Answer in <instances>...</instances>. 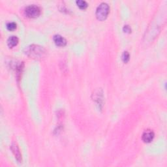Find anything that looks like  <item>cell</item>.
Masks as SVG:
<instances>
[{
    "label": "cell",
    "instance_id": "cell-8",
    "mask_svg": "<svg viewBox=\"0 0 167 167\" xmlns=\"http://www.w3.org/2000/svg\"><path fill=\"white\" fill-rule=\"evenodd\" d=\"M77 4L78 7L81 9H86L88 7V3L85 1H82V0H78V1H77Z\"/></svg>",
    "mask_w": 167,
    "mask_h": 167
},
{
    "label": "cell",
    "instance_id": "cell-9",
    "mask_svg": "<svg viewBox=\"0 0 167 167\" xmlns=\"http://www.w3.org/2000/svg\"><path fill=\"white\" fill-rule=\"evenodd\" d=\"M7 28L9 31H14L17 29V24L15 22H9L7 24Z\"/></svg>",
    "mask_w": 167,
    "mask_h": 167
},
{
    "label": "cell",
    "instance_id": "cell-6",
    "mask_svg": "<svg viewBox=\"0 0 167 167\" xmlns=\"http://www.w3.org/2000/svg\"><path fill=\"white\" fill-rule=\"evenodd\" d=\"M53 39L55 44L57 45L58 47H63L67 44V41L63 38L62 36H61L59 35H56L53 37Z\"/></svg>",
    "mask_w": 167,
    "mask_h": 167
},
{
    "label": "cell",
    "instance_id": "cell-1",
    "mask_svg": "<svg viewBox=\"0 0 167 167\" xmlns=\"http://www.w3.org/2000/svg\"><path fill=\"white\" fill-rule=\"evenodd\" d=\"M25 53L32 58H41L45 54V50L38 45H31L25 49Z\"/></svg>",
    "mask_w": 167,
    "mask_h": 167
},
{
    "label": "cell",
    "instance_id": "cell-3",
    "mask_svg": "<svg viewBox=\"0 0 167 167\" xmlns=\"http://www.w3.org/2000/svg\"><path fill=\"white\" fill-rule=\"evenodd\" d=\"M26 16L30 18H35L41 14V9L35 5H30L26 7L24 10Z\"/></svg>",
    "mask_w": 167,
    "mask_h": 167
},
{
    "label": "cell",
    "instance_id": "cell-7",
    "mask_svg": "<svg viewBox=\"0 0 167 167\" xmlns=\"http://www.w3.org/2000/svg\"><path fill=\"white\" fill-rule=\"evenodd\" d=\"M18 43V38L16 36H11L10 37L8 40H7V44L9 48H13L15 46H17Z\"/></svg>",
    "mask_w": 167,
    "mask_h": 167
},
{
    "label": "cell",
    "instance_id": "cell-10",
    "mask_svg": "<svg viewBox=\"0 0 167 167\" xmlns=\"http://www.w3.org/2000/svg\"><path fill=\"white\" fill-rule=\"evenodd\" d=\"M130 59V55L129 53L127 51H125L124 52V54L122 55V60L124 63H127Z\"/></svg>",
    "mask_w": 167,
    "mask_h": 167
},
{
    "label": "cell",
    "instance_id": "cell-5",
    "mask_svg": "<svg viewBox=\"0 0 167 167\" xmlns=\"http://www.w3.org/2000/svg\"><path fill=\"white\" fill-rule=\"evenodd\" d=\"M11 149L12 150L13 154L15 156V158L17 159L18 163H22V154L20 151V149L16 143L13 142L11 146Z\"/></svg>",
    "mask_w": 167,
    "mask_h": 167
},
{
    "label": "cell",
    "instance_id": "cell-2",
    "mask_svg": "<svg viewBox=\"0 0 167 167\" xmlns=\"http://www.w3.org/2000/svg\"><path fill=\"white\" fill-rule=\"evenodd\" d=\"M109 12V5L106 3H102L97 7L95 13L96 17L99 20L103 21L107 18Z\"/></svg>",
    "mask_w": 167,
    "mask_h": 167
},
{
    "label": "cell",
    "instance_id": "cell-11",
    "mask_svg": "<svg viewBox=\"0 0 167 167\" xmlns=\"http://www.w3.org/2000/svg\"><path fill=\"white\" fill-rule=\"evenodd\" d=\"M123 30H124V32L125 33H130L131 32V28H130L129 26H128V25H125L124 26V28H123Z\"/></svg>",
    "mask_w": 167,
    "mask_h": 167
},
{
    "label": "cell",
    "instance_id": "cell-4",
    "mask_svg": "<svg viewBox=\"0 0 167 167\" xmlns=\"http://www.w3.org/2000/svg\"><path fill=\"white\" fill-rule=\"evenodd\" d=\"M155 134L153 131L148 129L144 132L142 134V140L145 143H150L154 139Z\"/></svg>",
    "mask_w": 167,
    "mask_h": 167
}]
</instances>
